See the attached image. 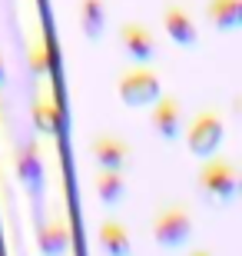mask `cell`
<instances>
[{"label": "cell", "instance_id": "6da1fadb", "mask_svg": "<svg viewBox=\"0 0 242 256\" xmlns=\"http://www.w3.org/2000/svg\"><path fill=\"white\" fill-rule=\"evenodd\" d=\"M236 190H239V173L233 163L223 156H206L199 170V193L216 206H226L236 200Z\"/></svg>", "mask_w": 242, "mask_h": 256}, {"label": "cell", "instance_id": "7a4b0ae2", "mask_svg": "<svg viewBox=\"0 0 242 256\" xmlns=\"http://www.w3.org/2000/svg\"><path fill=\"white\" fill-rule=\"evenodd\" d=\"M193 213L183 203H169L153 216V240L163 250H183L193 240Z\"/></svg>", "mask_w": 242, "mask_h": 256}, {"label": "cell", "instance_id": "3957f363", "mask_svg": "<svg viewBox=\"0 0 242 256\" xmlns=\"http://www.w3.org/2000/svg\"><path fill=\"white\" fill-rule=\"evenodd\" d=\"M116 94L126 106H149L163 94V80H159L156 70H149L146 64H133L126 66L116 80Z\"/></svg>", "mask_w": 242, "mask_h": 256}, {"label": "cell", "instance_id": "277c9868", "mask_svg": "<svg viewBox=\"0 0 242 256\" xmlns=\"http://www.w3.org/2000/svg\"><path fill=\"white\" fill-rule=\"evenodd\" d=\"M226 136V120L219 110H203V114L193 116V124L186 130V146L193 156L206 160V156H213L219 150V143Z\"/></svg>", "mask_w": 242, "mask_h": 256}, {"label": "cell", "instance_id": "5b68a950", "mask_svg": "<svg viewBox=\"0 0 242 256\" xmlns=\"http://www.w3.org/2000/svg\"><path fill=\"white\" fill-rule=\"evenodd\" d=\"M90 153H93L96 166H103V170H126L133 163V150L130 143L123 140V136H116V133H96L93 143H90Z\"/></svg>", "mask_w": 242, "mask_h": 256}, {"label": "cell", "instance_id": "8992f818", "mask_svg": "<svg viewBox=\"0 0 242 256\" xmlns=\"http://www.w3.org/2000/svg\"><path fill=\"white\" fill-rule=\"evenodd\" d=\"M149 106H153L149 124H153L156 136H163L166 143L179 140V133H183V106H179L176 96H163V94H159Z\"/></svg>", "mask_w": 242, "mask_h": 256}, {"label": "cell", "instance_id": "52a82bcc", "mask_svg": "<svg viewBox=\"0 0 242 256\" xmlns=\"http://www.w3.org/2000/svg\"><path fill=\"white\" fill-rule=\"evenodd\" d=\"M120 44L136 64H153L156 60V40H153L149 27H143V24H133V20L120 24Z\"/></svg>", "mask_w": 242, "mask_h": 256}, {"label": "cell", "instance_id": "ba28073f", "mask_svg": "<svg viewBox=\"0 0 242 256\" xmlns=\"http://www.w3.org/2000/svg\"><path fill=\"white\" fill-rule=\"evenodd\" d=\"M163 30H166L169 40L179 44V47H193L196 44V24L179 4H166L163 7Z\"/></svg>", "mask_w": 242, "mask_h": 256}, {"label": "cell", "instance_id": "9c48e42d", "mask_svg": "<svg viewBox=\"0 0 242 256\" xmlns=\"http://www.w3.org/2000/svg\"><path fill=\"white\" fill-rule=\"evenodd\" d=\"M30 120H33L37 133H43V136L60 133V124H63V116H60V104L47 94V86H40L37 100H33V110H30Z\"/></svg>", "mask_w": 242, "mask_h": 256}, {"label": "cell", "instance_id": "30bf717a", "mask_svg": "<svg viewBox=\"0 0 242 256\" xmlns=\"http://www.w3.org/2000/svg\"><path fill=\"white\" fill-rule=\"evenodd\" d=\"M76 20H80L83 37L90 44H96L103 37V30H106V4L103 0H80L76 4Z\"/></svg>", "mask_w": 242, "mask_h": 256}, {"label": "cell", "instance_id": "8fae6325", "mask_svg": "<svg viewBox=\"0 0 242 256\" xmlns=\"http://www.w3.org/2000/svg\"><path fill=\"white\" fill-rule=\"evenodd\" d=\"M40 250L43 256H63L70 250V223L63 216H50L40 226Z\"/></svg>", "mask_w": 242, "mask_h": 256}, {"label": "cell", "instance_id": "7c38bea8", "mask_svg": "<svg viewBox=\"0 0 242 256\" xmlns=\"http://www.w3.org/2000/svg\"><path fill=\"white\" fill-rule=\"evenodd\" d=\"M17 176L30 193H40V186H43V160H40L37 143H30V146H23L17 153Z\"/></svg>", "mask_w": 242, "mask_h": 256}, {"label": "cell", "instance_id": "4fadbf2b", "mask_svg": "<svg viewBox=\"0 0 242 256\" xmlns=\"http://www.w3.org/2000/svg\"><path fill=\"white\" fill-rule=\"evenodd\" d=\"M96 236H100V246L106 256H130L133 253V243H130V233L123 226L120 220H103L100 230H96Z\"/></svg>", "mask_w": 242, "mask_h": 256}, {"label": "cell", "instance_id": "5bb4252c", "mask_svg": "<svg viewBox=\"0 0 242 256\" xmlns=\"http://www.w3.org/2000/svg\"><path fill=\"white\" fill-rule=\"evenodd\" d=\"M206 20L223 34L236 30L242 24V0H209L206 4Z\"/></svg>", "mask_w": 242, "mask_h": 256}, {"label": "cell", "instance_id": "9a60e30c", "mask_svg": "<svg viewBox=\"0 0 242 256\" xmlns=\"http://www.w3.org/2000/svg\"><path fill=\"white\" fill-rule=\"evenodd\" d=\"M93 190L96 196H100V203H106V206H116V203H123L126 200V180H123L120 170H96L93 173Z\"/></svg>", "mask_w": 242, "mask_h": 256}, {"label": "cell", "instance_id": "2e32d148", "mask_svg": "<svg viewBox=\"0 0 242 256\" xmlns=\"http://www.w3.org/2000/svg\"><path fill=\"white\" fill-rule=\"evenodd\" d=\"M27 60H30V74L37 76V80H47L50 76V50H47V40L40 37V34H33V40H30Z\"/></svg>", "mask_w": 242, "mask_h": 256}, {"label": "cell", "instance_id": "e0dca14e", "mask_svg": "<svg viewBox=\"0 0 242 256\" xmlns=\"http://www.w3.org/2000/svg\"><path fill=\"white\" fill-rule=\"evenodd\" d=\"M189 256H213V253H209V250H193Z\"/></svg>", "mask_w": 242, "mask_h": 256}, {"label": "cell", "instance_id": "ac0fdd59", "mask_svg": "<svg viewBox=\"0 0 242 256\" xmlns=\"http://www.w3.org/2000/svg\"><path fill=\"white\" fill-rule=\"evenodd\" d=\"M0 84H3V64H0Z\"/></svg>", "mask_w": 242, "mask_h": 256}]
</instances>
